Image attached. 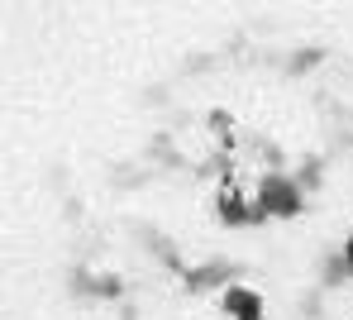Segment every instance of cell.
Returning a JSON list of instances; mask_svg holds the SVG:
<instances>
[{"mask_svg": "<svg viewBox=\"0 0 353 320\" xmlns=\"http://www.w3.org/2000/svg\"><path fill=\"white\" fill-rule=\"evenodd\" d=\"M225 311H230V320H263V297L253 287H230L225 292Z\"/></svg>", "mask_w": 353, "mask_h": 320, "instance_id": "1", "label": "cell"}]
</instances>
